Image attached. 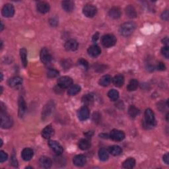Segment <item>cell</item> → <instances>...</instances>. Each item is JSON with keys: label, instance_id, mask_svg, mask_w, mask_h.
Here are the masks:
<instances>
[{"label": "cell", "instance_id": "1", "mask_svg": "<svg viewBox=\"0 0 169 169\" xmlns=\"http://www.w3.org/2000/svg\"><path fill=\"white\" fill-rule=\"evenodd\" d=\"M135 29L136 25L133 22H126L120 26L119 31L123 36H129L133 33Z\"/></svg>", "mask_w": 169, "mask_h": 169}, {"label": "cell", "instance_id": "2", "mask_svg": "<svg viewBox=\"0 0 169 169\" xmlns=\"http://www.w3.org/2000/svg\"><path fill=\"white\" fill-rule=\"evenodd\" d=\"M13 121L5 110L2 108L1 111V127L3 129H8L12 127Z\"/></svg>", "mask_w": 169, "mask_h": 169}, {"label": "cell", "instance_id": "3", "mask_svg": "<svg viewBox=\"0 0 169 169\" xmlns=\"http://www.w3.org/2000/svg\"><path fill=\"white\" fill-rule=\"evenodd\" d=\"M156 124L155 114L151 109H146L145 111V122L144 125L146 127L154 126Z\"/></svg>", "mask_w": 169, "mask_h": 169}, {"label": "cell", "instance_id": "4", "mask_svg": "<svg viewBox=\"0 0 169 169\" xmlns=\"http://www.w3.org/2000/svg\"><path fill=\"white\" fill-rule=\"evenodd\" d=\"M102 44L106 48L112 47L116 43V38L113 34H108L102 37Z\"/></svg>", "mask_w": 169, "mask_h": 169}, {"label": "cell", "instance_id": "5", "mask_svg": "<svg viewBox=\"0 0 169 169\" xmlns=\"http://www.w3.org/2000/svg\"><path fill=\"white\" fill-rule=\"evenodd\" d=\"M83 13L87 17H93L97 13V8L92 4H87L83 7Z\"/></svg>", "mask_w": 169, "mask_h": 169}, {"label": "cell", "instance_id": "6", "mask_svg": "<svg viewBox=\"0 0 169 169\" xmlns=\"http://www.w3.org/2000/svg\"><path fill=\"white\" fill-rule=\"evenodd\" d=\"M40 60L44 65H49L52 62V57L49 51L46 48H43L41 50V52L40 53Z\"/></svg>", "mask_w": 169, "mask_h": 169}, {"label": "cell", "instance_id": "7", "mask_svg": "<svg viewBox=\"0 0 169 169\" xmlns=\"http://www.w3.org/2000/svg\"><path fill=\"white\" fill-rule=\"evenodd\" d=\"M73 79L67 76H64L57 80V84L61 89H67L71 86Z\"/></svg>", "mask_w": 169, "mask_h": 169}, {"label": "cell", "instance_id": "8", "mask_svg": "<svg viewBox=\"0 0 169 169\" xmlns=\"http://www.w3.org/2000/svg\"><path fill=\"white\" fill-rule=\"evenodd\" d=\"M2 13L3 17H11L15 14L14 6L11 3H7L2 8Z\"/></svg>", "mask_w": 169, "mask_h": 169}, {"label": "cell", "instance_id": "9", "mask_svg": "<svg viewBox=\"0 0 169 169\" xmlns=\"http://www.w3.org/2000/svg\"><path fill=\"white\" fill-rule=\"evenodd\" d=\"M109 137L114 141H121L125 138V133L120 130L113 129L111 131Z\"/></svg>", "mask_w": 169, "mask_h": 169}, {"label": "cell", "instance_id": "10", "mask_svg": "<svg viewBox=\"0 0 169 169\" xmlns=\"http://www.w3.org/2000/svg\"><path fill=\"white\" fill-rule=\"evenodd\" d=\"M48 145L57 155H61V153H62L64 151V149L62 147V146H61L60 143L56 141H53V140L50 141L48 142Z\"/></svg>", "mask_w": 169, "mask_h": 169}, {"label": "cell", "instance_id": "11", "mask_svg": "<svg viewBox=\"0 0 169 169\" xmlns=\"http://www.w3.org/2000/svg\"><path fill=\"white\" fill-rule=\"evenodd\" d=\"M18 105H19V116L21 118L24 116L26 109V105L24 98L20 96L18 99Z\"/></svg>", "mask_w": 169, "mask_h": 169}, {"label": "cell", "instance_id": "12", "mask_svg": "<svg viewBox=\"0 0 169 169\" xmlns=\"http://www.w3.org/2000/svg\"><path fill=\"white\" fill-rule=\"evenodd\" d=\"M53 108H54V104H53V102H49L47 105L44 106V110H42V118H43L44 120L46 118H47L50 116V114L52 113Z\"/></svg>", "mask_w": 169, "mask_h": 169}, {"label": "cell", "instance_id": "13", "mask_svg": "<svg viewBox=\"0 0 169 169\" xmlns=\"http://www.w3.org/2000/svg\"><path fill=\"white\" fill-rule=\"evenodd\" d=\"M78 115L80 120H86L89 117V109L87 106H84L79 110Z\"/></svg>", "mask_w": 169, "mask_h": 169}, {"label": "cell", "instance_id": "14", "mask_svg": "<svg viewBox=\"0 0 169 169\" xmlns=\"http://www.w3.org/2000/svg\"><path fill=\"white\" fill-rule=\"evenodd\" d=\"M50 9L49 3L46 2H39L36 5V9L38 12L44 14L48 13Z\"/></svg>", "mask_w": 169, "mask_h": 169}, {"label": "cell", "instance_id": "15", "mask_svg": "<svg viewBox=\"0 0 169 169\" xmlns=\"http://www.w3.org/2000/svg\"><path fill=\"white\" fill-rule=\"evenodd\" d=\"M54 135V129L51 126H47L42 129V136L46 140H48Z\"/></svg>", "mask_w": 169, "mask_h": 169}, {"label": "cell", "instance_id": "16", "mask_svg": "<svg viewBox=\"0 0 169 169\" xmlns=\"http://www.w3.org/2000/svg\"><path fill=\"white\" fill-rule=\"evenodd\" d=\"M79 44L77 40L70 39L67 40L65 44V48L67 51H75L78 48Z\"/></svg>", "mask_w": 169, "mask_h": 169}, {"label": "cell", "instance_id": "17", "mask_svg": "<svg viewBox=\"0 0 169 169\" xmlns=\"http://www.w3.org/2000/svg\"><path fill=\"white\" fill-rule=\"evenodd\" d=\"M39 164L40 167L44 168H49L52 167V161L48 157H41L39 159Z\"/></svg>", "mask_w": 169, "mask_h": 169}, {"label": "cell", "instance_id": "18", "mask_svg": "<svg viewBox=\"0 0 169 169\" xmlns=\"http://www.w3.org/2000/svg\"><path fill=\"white\" fill-rule=\"evenodd\" d=\"M74 164L77 167H83L87 163L86 157L83 155H79L75 156L73 159Z\"/></svg>", "mask_w": 169, "mask_h": 169}, {"label": "cell", "instance_id": "19", "mask_svg": "<svg viewBox=\"0 0 169 169\" xmlns=\"http://www.w3.org/2000/svg\"><path fill=\"white\" fill-rule=\"evenodd\" d=\"M34 155V152L32 149L25 148L21 153V157L22 159L25 161H29L31 159Z\"/></svg>", "mask_w": 169, "mask_h": 169}, {"label": "cell", "instance_id": "20", "mask_svg": "<svg viewBox=\"0 0 169 169\" xmlns=\"http://www.w3.org/2000/svg\"><path fill=\"white\" fill-rule=\"evenodd\" d=\"M87 52L89 56H91V57H95L101 54V48H100L98 45H93L89 48Z\"/></svg>", "mask_w": 169, "mask_h": 169}, {"label": "cell", "instance_id": "21", "mask_svg": "<svg viewBox=\"0 0 169 169\" xmlns=\"http://www.w3.org/2000/svg\"><path fill=\"white\" fill-rule=\"evenodd\" d=\"M22 83V79L20 77H13V78H10L8 81H7V83H8L9 86L11 87H16L18 85H20Z\"/></svg>", "mask_w": 169, "mask_h": 169}, {"label": "cell", "instance_id": "22", "mask_svg": "<svg viewBox=\"0 0 169 169\" xmlns=\"http://www.w3.org/2000/svg\"><path fill=\"white\" fill-rule=\"evenodd\" d=\"M61 5H62V8L64 11H66V12H71L74 10L75 4L74 2L72 1H64L61 2Z\"/></svg>", "mask_w": 169, "mask_h": 169}, {"label": "cell", "instance_id": "23", "mask_svg": "<svg viewBox=\"0 0 169 169\" xmlns=\"http://www.w3.org/2000/svg\"><path fill=\"white\" fill-rule=\"evenodd\" d=\"M122 12L120 9L118 7H114L112 9H110L109 11V16L114 19H119L121 17Z\"/></svg>", "mask_w": 169, "mask_h": 169}, {"label": "cell", "instance_id": "24", "mask_svg": "<svg viewBox=\"0 0 169 169\" xmlns=\"http://www.w3.org/2000/svg\"><path fill=\"white\" fill-rule=\"evenodd\" d=\"M112 83L117 87H122L124 83V78L122 75H118L115 76L112 79Z\"/></svg>", "mask_w": 169, "mask_h": 169}, {"label": "cell", "instance_id": "25", "mask_svg": "<svg viewBox=\"0 0 169 169\" xmlns=\"http://www.w3.org/2000/svg\"><path fill=\"white\" fill-rule=\"evenodd\" d=\"M126 13L127 15V16H128L129 18L133 19L137 17L136 11L135 8H134V7L131 5H129L128 6L126 7Z\"/></svg>", "mask_w": 169, "mask_h": 169}, {"label": "cell", "instance_id": "26", "mask_svg": "<svg viewBox=\"0 0 169 169\" xmlns=\"http://www.w3.org/2000/svg\"><path fill=\"white\" fill-rule=\"evenodd\" d=\"M109 153L114 156H118L122 153V149L118 145H112L109 148Z\"/></svg>", "mask_w": 169, "mask_h": 169}, {"label": "cell", "instance_id": "27", "mask_svg": "<svg viewBox=\"0 0 169 169\" xmlns=\"http://www.w3.org/2000/svg\"><path fill=\"white\" fill-rule=\"evenodd\" d=\"M112 81V78L109 75H106L102 76V78L99 80V84L102 87H106L111 83Z\"/></svg>", "mask_w": 169, "mask_h": 169}, {"label": "cell", "instance_id": "28", "mask_svg": "<svg viewBox=\"0 0 169 169\" xmlns=\"http://www.w3.org/2000/svg\"><path fill=\"white\" fill-rule=\"evenodd\" d=\"M20 57L22 65L26 67L27 66V51L25 48H22L20 50Z\"/></svg>", "mask_w": 169, "mask_h": 169}, {"label": "cell", "instance_id": "29", "mask_svg": "<svg viewBox=\"0 0 169 169\" xmlns=\"http://www.w3.org/2000/svg\"><path fill=\"white\" fill-rule=\"evenodd\" d=\"M78 146L80 149H81L83 151L87 150L88 149H89L91 147V143L89 141L86 139H82L79 141Z\"/></svg>", "mask_w": 169, "mask_h": 169}, {"label": "cell", "instance_id": "30", "mask_svg": "<svg viewBox=\"0 0 169 169\" xmlns=\"http://www.w3.org/2000/svg\"><path fill=\"white\" fill-rule=\"evenodd\" d=\"M98 157L100 160L102 161H106L109 158V151L105 148H101L98 151Z\"/></svg>", "mask_w": 169, "mask_h": 169}, {"label": "cell", "instance_id": "31", "mask_svg": "<svg viewBox=\"0 0 169 169\" xmlns=\"http://www.w3.org/2000/svg\"><path fill=\"white\" fill-rule=\"evenodd\" d=\"M123 167L124 168H128L130 169L132 168L136 165V160L133 158H128V159H126L124 163H123Z\"/></svg>", "mask_w": 169, "mask_h": 169}, {"label": "cell", "instance_id": "32", "mask_svg": "<svg viewBox=\"0 0 169 169\" xmlns=\"http://www.w3.org/2000/svg\"><path fill=\"white\" fill-rule=\"evenodd\" d=\"M138 85H139V83H138L137 80L132 79L128 84L127 89H128V91H136L137 89Z\"/></svg>", "mask_w": 169, "mask_h": 169}, {"label": "cell", "instance_id": "33", "mask_svg": "<svg viewBox=\"0 0 169 169\" xmlns=\"http://www.w3.org/2000/svg\"><path fill=\"white\" fill-rule=\"evenodd\" d=\"M81 91V87L78 84H74V85L71 86L68 90V95L70 96H74L79 93Z\"/></svg>", "mask_w": 169, "mask_h": 169}, {"label": "cell", "instance_id": "34", "mask_svg": "<svg viewBox=\"0 0 169 169\" xmlns=\"http://www.w3.org/2000/svg\"><path fill=\"white\" fill-rule=\"evenodd\" d=\"M108 97L112 101H116L119 98V93L118 91L115 89H111L109 91Z\"/></svg>", "mask_w": 169, "mask_h": 169}, {"label": "cell", "instance_id": "35", "mask_svg": "<svg viewBox=\"0 0 169 169\" xmlns=\"http://www.w3.org/2000/svg\"><path fill=\"white\" fill-rule=\"evenodd\" d=\"M128 112L130 116L132 118H136L137 115L140 114V110L135 106L132 105L129 106V108L128 109Z\"/></svg>", "mask_w": 169, "mask_h": 169}, {"label": "cell", "instance_id": "36", "mask_svg": "<svg viewBox=\"0 0 169 169\" xmlns=\"http://www.w3.org/2000/svg\"><path fill=\"white\" fill-rule=\"evenodd\" d=\"M82 101L84 104H85L87 105H91L93 102L94 101V98H93V96L91 95V94H87L85 95L84 96H83V98H82Z\"/></svg>", "mask_w": 169, "mask_h": 169}, {"label": "cell", "instance_id": "37", "mask_svg": "<svg viewBox=\"0 0 169 169\" xmlns=\"http://www.w3.org/2000/svg\"><path fill=\"white\" fill-rule=\"evenodd\" d=\"M59 75V71L56 69L50 68L47 71V76L49 78H54Z\"/></svg>", "mask_w": 169, "mask_h": 169}, {"label": "cell", "instance_id": "38", "mask_svg": "<svg viewBox=\"0 0 169 169\" xmlns=\"http://www.w3.org/2000/svg\"><path fill=\"white\" fill-rule=\"evenodd\" d=\"M161 53H162V54L166 57L167 59L169 57V48L168 47H163L162 49H161Z\"/></svg>", "mask_w": 169, "mask_h": 169}, {"label": "cell", "instance_id": "39", "mask_svg": "<svg viewBox=\"0 0 169 169\" xmlns=\"http://www.w3.org/2000/svg\"><path fill=\"white\" fill-rule=\"evenodd\" d=\"M7 158H8V155H7V154L5 152H4L3 151H0V162L1 163L5 162V160H7Z\"/></svg>", "mask_w": 169, "mask_h": 169}, {"label": "cell", "instance_id": "40", "mask_svg": "<svg viewBox=\"0 0 169 169\" xmlns=\"http://www.w3.org/2000/svg\"><path fill=\"white\" fill-rule=\"evenodd\" d=\"M11 163L15 167H18V162L16 159V157H15V155L14 154H13L12 156H11Z\"/></svg>", "mask_w": 169, "mask_h": 169}, {"label": "cell", "instance_id": "41", "mask_svg": "<svg viewBox=\"0 0 169 169\" xmlns=\"http://www.w3.org/2000/svg\"><path fill=\"white\" fill-rule=\"evenodd\" d=\"M79 64L81 65V66H82L85 69H87L88 66H89V64H88L87 61L85 60H83V59H81L79 60Z\"/></svg>", "mask_w": 169, "mask_h": 169}, {"label": "cell", "instance_id": "42", "mask_svg": "<svg viewBox=\"0 0 169 169\" xmlns=\"http://www.w3.org/2000/svg\"><path fill=\"white\" fill-rule=\"evenodd\" d=\"M161 17L163 19V20L165 21H168V17H169V13H168V11L166 10L164 11V12L161 15Z\"/></svg>", "mask_w": 169, "mask_h": 169}, {"label": "cell", "instance_id": "43", "mask_svg": "<svg viewBox=\"0 0 169 169\" xmlns=\"http://www.w3.org/2000/svg\"><path fill=\"white\" fill-rule=\"evenodd\" d=\"M157 69H158V70L160 71H164V70H165V69H166V66H165L164 63L159 62L158 66H157Z\"/></svg>", "mask_w": 169, "mask_h": 169}, {"label": "cell", "instance_id": "44", "mask_svg": "<svg viewBox=\"0 0 169 169\" xmlns=\"http://www.w3.org/2000/svg\"><path fill=\"white\" fill-rule=\"evenodd\" d=\"M163 160H164V162L166 163L167 164H169V155H168V153H166V154L164 155L163 156Z\"/></svg>", "mask_w": 169, "mask_h": 169}, {"label": "cell", "instance_id": "45", "mask_svg": "<svg viewBox=\"0 0 169 169\" xmlns=\"http://www.w3.org/2000/svg\"><path fill=\"white\" fill-rule=\"evenodd\" d=\"M162 42H163V43L166 46V47H168V37H165L164 38H163V39L162 40Z\"/></svg>", "mask_w": 169, "mask_h": 169}, {"label": "cell", "instance_id": "46", "mask_svg": "<svg viewBox=\"0 0 169 169\" xmlns=\"http://www.w3.org/2000/svg\"><path fill=\"white\" fill-rule=\"evenodd\" d=\"M98 37H99V34H98V33H97L93 37V41L97 42V40L98 39Z\"/></svg>", "mask_w": 169, "mask_h": 169}, {"label": "cell", "instance_id": "47", "mask_svg": "<svg viewBox=\"0 0 169 169\" xmlns=\"http://www.w3.org/2000/svg\"><path fill=\"white\" fill-rule=\"evenodd\" d=\"M3 28H4V25H3V22H1V31H2V30H3Z\"/></svg>", "mask_w": 169, "mask_h": 169}, {"label": "cell", "instance_id": "48", "mask_svg": "<svg viewBox=\"0 0 169 169\" xmlns=\"http://www.w3.org/2000/svg\"><path fill=\"white\" fill-rule=\"evenodd\" d=\"M167 120L168 121V113L167 114Z\"/></svg>", "mask_w": 169, "mask_h": 169}, {"label": "cell", "instance_id": "49", "mask_svg": "<svg viewBox=\"0 0 169 169\" xmlns=\"http://www.w3.org/2000/svg\"><path fill=\"white\" fill-rule=\"evenodd\" d=\"M1 76H2V78H1V80L2 81V80H3V74H1Z\"/></svg>", "mask_w": 169, "mask_h": 169}]
</instances>
